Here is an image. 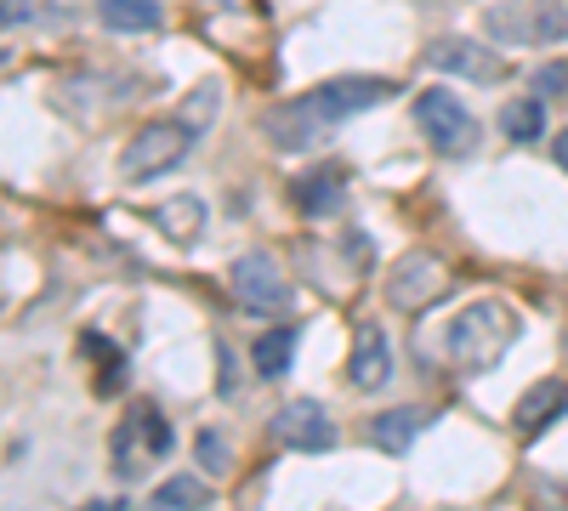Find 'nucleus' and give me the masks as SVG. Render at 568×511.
Masks as SVG:
<instances>
[{"mask_svg":"<svg viewBox=\"0 0 568 511\" xmlns=\"http://www.w3.org/2000/svg\"><path fill=\"white\" fill-rule=\"evenodd\" d=\"M398 91V80H369V74H342V80H324L313 91H302L296 103H284L267 114V136L278 149H313L324 131H336L342 120L375 109V103H387Z\"/></svg>","mask_w":568,"mask_h":511,"instance_id":"1","label":"nucleus"},{"mask_svg":"<svg viewBox=\"0 0 568 511\" xmlns=\"http://www.w3.org/2000/svg\"><path fill=\"white\" fill-rule=\"evenodd\" d=\"M511 336H517V313L500 302H478L444 330V352L455 369H495L506 358Z\"/></svg>","mask_w":568,"mask_h":511,"instance_id":"2","label":"nucleus"},{"mask_svg":"<svg viewBox=\"0 0 568 511\" xmlns=\"http://www.w3.org/2000/svg\"><path fill=\"white\" fill-rule=\"evenodd\" d=\"M176 449V432H171V421L149 403V398H136L131 409H125V427L114 432V467H120V478H142L154 467V460H165Z\"/></svg>","mask_w":568,"mask_h":511,"instance_id":"3","label":"nucleus"},{"mask_svg":"<svg viewBox=\"0 0 568 511\" xmlns=\"http://www.w3.org/2000/svg\"><path fill=\"white\" fill-rule=\"evenodd\" d=\"M187 149H194V125H182V120H154V125H142L125 154H120V176L125 182H154L165 171H176L187 160Z\"/></svg>","mask_w":568,"mask_h":511,"instance_id":"4","label":"nucleus"},{"mask_svg":"<svg viewBox=\"0 0 568 511\" xmlns=\"http://www.w3.org/2000/svg\"><path fill=\"white\" fill-rule=\"evenodd\" d=\"M415 125H420V136L433 143L438 154H449V160H460V154H471L478 149V120H471V109L455 98V91H444V85H433V91H420L415 98Z\"/></svg>","mask_w":568,"mask_h":511,"instance_id":"5","label":"nucleus"},{"mask_svg":"<svg viewBox=\"0 0 568 511\" xmlns=\"http://www.w3.org/2000/svg\"><path fill=\"white\" fill-rule=\"evenodd\" d=\"M227 285H233V296H240V307H251V313H291L296 307L291 278L278 273V262L267 251H251V256L233 262Z\"/></svg>","mask_w":568,"mask_h":511,"instance_id":"6","label":"nucleus"},{"mask_svg":"<svg viewBox=\"0 0 568 511\" xmlns=\"http://www.w3.org/2000/svg\"><path fill=\"white\" fill-rule=\"evenodd\" d=\"M273 438L296 454H324L336 449V421H329V409L318 398H296L273 415Z\"/></svg>","mask_w":568,"mask_h":511,"instance_id":"7","label":"nucleus"},{"mask_svg":"<svg viewBox=\"0 0 568 511\" xmlns=\"http://www.w3.org/2000/svg\"><path fill=\"white\" fill-rule=\"evenodd\" d=\"M444 296V262L426 256V251H409L393 273H387V302L398 313H420L426 302Z\"/></svg>","mask_w":568,"mask_h":511,"instance_id":"8","label":"nucleus"},{"mask_svg":"<svg viewBox=\"0 0 568 511\" xmlns=\"http://www.w3.org/2000/svg\"><path fill=\"white\" fill-rule=\"evenodd\" d=\"M426 63L444 69V74H460V80H478V85L506 80V63L489 52V45L466 40V34H444V40H433V45H426Z\"/></svg>","mask_w":568,"mask_h":511,"instance_id":"9","label":"nucleus"},{"mask_svg":"<svg viewBox=\"0 0 568 511\" xmlns=\"http://www.w3.org/2000/svg\"><path fill=\"white\" fill-rule=\"evenodd\" d=\"M342 200H347V171L342 165H313V171H302L296 182H291V205L302 211V216H336L342 211Z\"/></svg>","mask_w":568,"mask_h":511,"instance_id":"10","label":"nucleus"},{"mask_svg":"<svg viewBox=\"0 0 568 511\" xmlns=\"http://www.w3.org/2000/svg\"><path fill=\"white\" fill-rule=\"evenodd\" d=\"M347 376L358 392H382L393 381V341L382 324H364L358 341H353V358H347Z\"/></svg>","mask_w":568,"mask_h":511,"instance_id":"11","label":"nucleus"},{"mask_svg":"<svg viewBox=\"0 0 568 511\" xmlns=\"http://www.w3.org/2000/svg\"><path fill=\"white\" fill-rule=\"evenodd\" d=\"M568 409V381L562 376H546V381H535L524 398H517V432L524 438H535V432H546L557 415Z\"/></svg>","mask_w":568,"mask_h":511,"instance_id":"12","label":"nucleus"},{"mask_svg":"<svg viewBox=\"0 0 568 511\" xmlns=\"http://www.w3.org/2000/svg\"><path fill=\"white\" fill-rule=\"evenodd\" d=\"M154 227L171 239V245H194L200 234H205V222H211V211H205V200L200 194H176V200H160L154 211Z\"/></svg>","mask_w":568,"mask_h":511,"instance_id":"13","label":"nucleus"},{"mask_svg":"<svg viewBox=\"0 0 568 511\" xmlns=\"http://www.w3.org/2000/svg\"><path fill=\"white\" fill-rule=\"evenodd\" d=\"M426 427H433V415L415 409V403H404V409L375 415V421H369V443L387 449V454H404V449H415V438H420Z\"/></svg>","mask_w":568,"mask_h":511,"instance_id":"14","label":"nucleus"},{"mask_svg":"<svg viewBox=\"0 0 568 511\" xmlns=\"http://www.w3.org/2000/svg\"><path fill=\"white\" fill-rule=\"evenodd\" d=\"M98 18L114 29V34H149L160 29V0H98Z\"/></svg>","mask_w":568,"mask_h":511,"instance_id":"15","label":"nucleus"},{"mask_svg":"<svg viewBox=\"0 0 568 511\" xmlns=\"http://www.w3.org/2000/svg\"><path fill=\"white\" fill-rule=\"evenodd\" d=\"M216 494H211V483L205 478H194V472H176V478H165L160 489H154V511H205Z\"/></svg>","mask_w":568,"mask_h":511,"instance_id":"16","label":"nucleus"},{"mask_svg":"<svg viewBox=\"0 0 568 511\" xmlns=\"http://www.w3.org/2000/svg\"><path fill=\"white\" fill-rule=\"evenodd\" d=\"M291 364H296V330H267V336H256V347H251V369H256L262 381H278Z\"/></svg>","mask_w":568,"mask_h":511,"instance_id":"17","label":"nucleus"},{"mask_svg":"<svg viewBox=\"0 0 568 511\" xmlns=\"http://www.w3.org/2000/svg\"><path fill=\"white\" fill-rule=\"evenodd\" d=\"M500 131L511 136V143H540V131H546V98L535 91V98H517L500 109Z\"/></svg>","mask_w":568,"mask_h":511,"instance_id":"18","label":"nucleus"},{"mask_svg":"<svg viewBox=\"0 0 568 511\" xmlns=\"http://www.w3.org/2000/svg\"><path fill=\"white\" fill-rule=\"evenodd\" d=\"M529 12H535V7H495V12H489V34H495V40H535Z\"/></svg>","mask_w":568,"mask_h":511,"instance_id":"19","label":"nucleus"},{"mask_svg":"<svg viewBox=\"0 0 568 511\" xmlns=\"http://www.w3.org/2000/svg\"><path fill=\"white\" fill-rule=\"evenodd\" d=\"M535 12H540L535 40H562L568 34V7H562V0H535Z\"/></svg>","mask_w":568,"mask_h":511,"instance_id":"20","label":"nucleus"},{"mask_svg":"<svg viewBox=\"0 0 568 511\" xmlns=\"http://www.w3.org/2000/svg\"><path fill=\"white\" fill-rule=\"evenodd\" d=\"M194 454H200V467H205V472H227V460H233L227 443H222V432H211V427L194 438Z\"/></svg>","mask_w":568,"mask_h":511,"instance_id":"21","label":"nucleus"},{"mask_svg":"<svg viewBox=\"0 0 568 511\" xmlns=\"http://www.w3.org/2000/svg\"><path fill=\"white\" fill-rule=\"evenodd\" d=\"M535 91H540V98H546V91H568V63H546L535 74Z\"/></svg>","mask_w":568,"mask_h":511,"instance_id":"22","label":"nucleus"},{"mask_svg":"<svg viewBox=\"0 0 568 511\" xmlns=\"http://www.w3.org/2000/svg\"><path fill=\"white\" fill-rule=\"evenodd\" d=\"M216 364H222V398H233V387H240V381H233V352L216 347Z\"/></svg>","mask_w":568,"mask_h":511,"instance_id":"23","label":"nucleus"},{"mask_svg":"<svg viewBox=\"0 0 568 511\" xmlns=\"http://www.w3.org/2000/svg\"><path fill=\"white\" fill-rule=\"evenodd\" d=\"M7 23H29V0H7Z\"/></svg>","mask_w":568,"mask_h":511,"instance_id":"24","label":"nucleus"},{"mask_svg":"<svg viewBox=\"0 0 568 511\" xmlns=\"http://www.w3.org/2000/svg\"><path fill=\"white\" fill-rule=\"evenodd\" d=\"M551 149H557V165H562V171H568V131H562V136H557V143H551Z\"/></svg>","mask_w":568,"mask_h":511,"instance_id":"25","label":"nucleus"},{"mask_svg":"<svg viewBox=\"0 0 568 511\" xmlns=\"http://www.w3.org/2000/svg\"><path fill=\"white\" fill-rule=\"evenodd\" d=\"M80 511H120V500H91V505H80Z\"/></svg>","mask_w":568,"mask_h":511,"instance_id":"26","label":"nucleus"}]
</instances>
